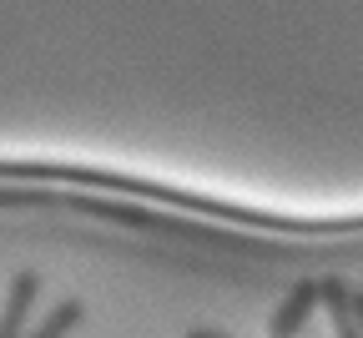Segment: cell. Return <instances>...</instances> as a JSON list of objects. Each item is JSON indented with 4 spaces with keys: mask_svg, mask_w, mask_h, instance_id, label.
<instances>
[{
    "mask_svg": "<svg viewBox=\"0 0 363 338\" xmlns=\"http://www.w3.org/2000/svg\"><path fill=\"white\" fill-rule=\"evenodd\" d=\"M348 318H353V328L363 333V293H353V298H348Z\"/></svg>",
    "mask_w": 363,
    "mask_h": 338,
    "instance_id": "5b68a950",
    "label": "cell"
},
{
    "mask_svg": "<svg viewBox=\"0 0 363 338\" xmlns=\"http://www.w3.org/2000/svg\"><path fill=\"white\" fill-rule=\"evenodd\" d=\"M323 303V288H318L313 278H303V283H293L288 288V298L278 303V313L267 318V338H298L303 333V323L313 318V308Z\"/></svg>",
    "mask_w": 363,
    "mask_h": 338,
    "instance_id": "6da1fadb",
    "label": "cell"
},
{
    "mask_svg": "<svg viewBox=\"0 0 363 338\" xmlns=\"http://www.w3.org/2000/svg\"><path fill=\"white\" fill-rule=\"evenodd\" d=\"M35 293H40V278L35 273H16L11 293H6V313H0V338H21L30 308H35Z\"/></svg>",
    "mask_w": 363,
    "mask_h": 338,
    "instance_id": "7a4b0ae2",
    "label": "cell"
},
{
    "mask_svg": "<svg viewBox=\"0 0 363 338\" xmlns=\"http://www.w3.org/2000/svg\"><path fill=\"white\" fill-rule=\"evenodd\" d=\"M187 338H217V333H202V328H192V333H187Z\"/></svg>",
    "mask_w": 363,
    "mask_h": 338,
    "instance_id": "8992f818",
    "label": "cell"
},
{
    "mask_svg": "<svg viewBox=\"0 0 363 338\" xmlns=\"http://www.w3.org/2000/svg\"><path fill=\"white\" fill-rule=\"evenodd\" d=\"M318 288H323V313H328V328H333V338H363L358 328H353V318H348V288H343V278H318Z\"/></svg>",
    "mask_w": 363,
    "mask_h": 338,
    "instance_id": "3957f363",
    "label": "cell"
},
{
    "mask_svg": "<svg viewBox=\"0 0 363 338\" xmlns=\"http://www.w3.org/2000/svg\"><path fill=\"white\" fill-rule=\"evenodd\" d=\"M81 318H86V308H81L76 298H66V303H56L51 313H45V323H40V328H35L30 338H66V333H71V328H76Z\"/></svg>",
    "mask_w": 363,
    "mask_h": 338,
    "instance_id": "277c9868",
    "label": "cell"
}]
</instances>
